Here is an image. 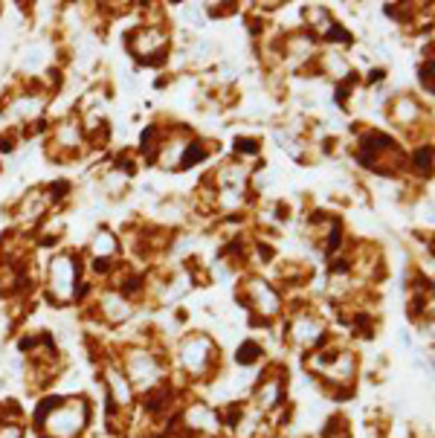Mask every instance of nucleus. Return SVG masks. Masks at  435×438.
Returning a JSON list of instances; mask_svg holds the SVG:
<instances>
[{
	"label": "nucleus",
	"instance_id": "f257e3e1",
	"mask_svg": "<svg viewBox=\"0 0 435 438\" xmlns=\"http://www.w3.org/2000/svg\"><path fill=\"white\" fill-rule=\"evenodd\" d=\"M87 404L85 397H50V401L35 412V427L44 432V438H76L87 424Z\"/></svg>",
	"mask_w": 435,
	"mask_h": 438
},
{
	"label": "nucleus",
	"instance_id": "f03ea898",
	"mask_svg": "<svg viewBox=\"0 0 435 438\" xmlns=\"http://www.w3.org/2000/svg\"><path fill=\"white\" fill-rule=\"evenodd\" d=\"M180 363L189 374H197V377L206 374L218 363V351H215L209 337H204V334L189 337V340L183 343V348H180Z\"/></svg>",
	"mask_w": 435,
	"mask_h": 438
},
{
	"label": "nucleus",
	"instance_id": "7ed1b4c3",
	"mask_svg": "<svg viewBox=\"0 0 435 438\" xmlns=\"http://www.w3.org/2000/svg\"><path fill=\"white\" fill-rule=\"evenodd\" d=\"M125 377L131 381L134 389H154L157 383H160V377H163V369L160 363H157V357L148 354V351H134L128 354V360H125Z\"/></svg>",
	"mask_w": 435,
	"mask_h": 438
},
{
	"label": "nucleus",
	"instance_id": "20e7f679",
	"mask_svg": "<svg viewBox=\"0 0 435 438\" xmlns=\"http://www.w3.org/2000/svg\"><path fill=\"white\" fill-rule=\"evenodd\" d=\"M76 278H78V264L73 258H67V255L55 258L50 267V290L58 302L76 299Z\"/></svg>",
	"mask_w": 435,
	"mask_h": 438
},
{
	"label": "nucleus",
	"instance_id": "39448f33",
	"mask_svg": "<svg viewBox=\"0 0 435 438\" xmlns=\"http://www.w3.org/2000/svg\"><path fill=\"white\" fill-rule=\"evenodd\" d=\"M218 424H221V415L206 404H192L186 409V430L192 435H212L218 430Z\"/></svg>",
	"mask_w": 435,
	"mask_h": 438
},
{
	"label": "nucleus",
	"instance_id": "423d86ee",
	"mask_svg": "<svg viewBox=\"0 0 435 438\" xmlns=\"http://www.w3.org/2000/svg\"><path fill=\"white\" fill-rule=\"evenodd\" d=\"M285 401V381L279 374L276 377H262L259 389H255V407L262 412H273L276 407H282Z\"/></svg>",
	"mask_w": 435,
	"mask_h": 438
},
{
	"label": "nucleus",
	"instance_id": "0eeeda50",
	"mask_svg": "<svg viewBox=\"0 0 435 438\" xmlns=\"http://www.w3.org/2000/svg\"><path fill=\"white\" fill-rule=\"evenodd\" d=\"M105 383H108V395H110V401L116 407H128L131 404V397H134V386L131 381L125 377L122 369H108L105 372Z\"/></svg>",
	"mask_w": 435,
	"mask_h": 438
},
{
	"label": "nucleus",
	"instance_id": "6e6552de",
	"mask_svg": "<svg viewBox=\"0 0 435 438\" xmlns=\"http://www.w3.org/2000/svg\"><path fill=\"white\" fill-rule=\"evenodd\" d=\"M250 293H252V308L262 311L264 316H273L276 311H279V293H276L270 285L264 282H250Z\"/></svg>",
	"mask_w": 435,
	"mask_h": 438
},
{
	"label": "nucleus",
	"instance_id": "1a4fd4ad",
	"mask_svg": "<svg viewBox=\"0 0 435 438\" xmlns=\"http://www.w3.org/2000/svg\"><path fill=\"white\" fill-rule=\"evenodd\" d=\"M102 313L110 323H122L131 316V305L122 299V293H105L102 296Z\"/></svg>",
	"mask_w": 435,
	"mask_h": 438
},
{
	"label": "nucleus",
	"instance_id": "9d476101",
	"mask_svg": "<svg viewBox=\"0 0 435 438\" xmlns=\"http://www.w3.org/2000/svg\"><path fill=\"white\" fill-rule=\"evenodd\" d=\"M262 354V348H259V343H252V340H247L241 348H238V363H244V366H250V363H255V357Z\"/></svg>",
	"mask_w": 435,
	"mask_h": 438
},
{
	"label": "nucleus",
	"instance_id": "9b49d317",
	"mask_svg": "<svg viewBox=\"0 0 435 438\" xmlns=\"http://www.w3.org/2000/svg\"><path fill=\"white\" fill-rule=\"evenodd\" d=\"M429 166H432V148L424 146V148L415 151V169L424 171V174H429Z\"/></svg>",
	"mask_w": 435,
	"mask_h": 438
},
{
	"label": "nucleus",
	"instance_id": "f8f14e48",
	"mask_svg": "<svg viewBox=\"0 0 435 438\" xmlns=\"http://www.w3.org/2000/svg\"><path fill=\"white\" fill-rule=\"evenodd\" d=\"M113 247H116V241L108 235V232H102V235H96V241H93V253L99 255L102 253V258H108V253H113Z\"/></svg>",
	"mask_w": 435,
	"mask_h": 438
},
{
	"label": "nucleus",
	"instance_id": "ddd939ff",
	"mask_svg": "<svg viewBox=\"0 0 435 438\" xmlns=\"http://www.w3.org/2000/svg\"><path fill=\"white\" fill-rule=\"evenodd\" d=\"M0 438H24V427L21 424H3L0 427Z\"/></svg>",
	"mask_w": 435,
	"mask_h": 438
},
{
	"label": "nucleus",
	"instance_id": "4468645a",
	"mask_svg": "<svg viewBox=\"0 0 435 438\" xmlns=\"http://www.w3.org/2000/svg\"><path fill=\"white\" fill-rule=\"evenodd\" d=\"M421 85H427V93L432 96V58H427V64L421 67Z\"/></svg>",
	"mask_w": 435,
	"mask_h": 438
},
{
	"label": "nucleus",
	"instance_id": "2eb2a0df",
	"mask_svg": "<svg viewBox=\"0 0 435 438\" xmlns=\"http://www.w3.org/2000/svg\"><path fill=\"white\" fill-rule=\"evenodd\" d=\"M235 148L244 154H259V143L255 139H235Z\"/></svg>",
	"mask_w": 435,
	"mask_h": 438
}]
</instances>
